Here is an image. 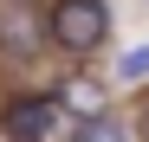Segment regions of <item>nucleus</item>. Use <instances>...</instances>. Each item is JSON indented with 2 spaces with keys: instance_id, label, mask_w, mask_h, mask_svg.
<instances>
[{
  "instance_id": "39448f33",
  "label": "nucleus",
  "mask_w": 149,
  "mask_h": 142,
  "mask_svg": "<svg viewBox=\"0 0 149 142\" xmlns=\"http://www.w3.org/2000/svg\"><path fill=\"white\" fill-rule=\"evenodd\" d=\"M58 97H65L71 110H78V116H91V110H104V90H97L91 78H78V84H65V90H58Z\"/></svg>"
},
{
  "instance_id": "7ed1b4c3",
  "label": "nucleus",
  "mask_w": 149,
  "mask_h": 142,
  "mask_svg": "<svg viewBox=\"0 0 149 142\" xmlns=\"http://www.w3.org/2000/svg\"><path fill=\"white\" fill-rule=\"evenodd\" d=\"M0 39H7V52H19V58H26V52H39L45 19H39L33 7H13V13H7V26H0Z\"/></svg>"
},
{
  "instance_id": "f257e3e1",
  "label": "nucleus",
  "mask_w": 149,
  "mask_h": 142,
  "mask_svg": "<svg viewBox=\"0 0 149 142\" xmlns=\"http://www.w3.org/2000/svg\"><path fill=\"white\" fill-rule=\"evenodd\" d=\"M110 39V7L104 0H52L45 7V45H58L71 58H91Z\"/></svg>"
},
{
  "instance_id": "423d86ee",
  "label": "nucleus",
  "mask_w": 149,
  "mask_h": 142,
  "mask_svg": "<svg viewBox=\"0 0 149 142\" xmlns=\"http://www.w3.org/2000/svg\"><path fill=\"white\" fill-rule=\"evenodd\" d=\"M117 78H123V84H136V78H149V45H143V52H130V58L117 65Z\"/></svg>"
},
{
  "instance_id": "f03ea898",
  "label": "nucleus",
  "mask_w": 149,
  "mask_h": 142,
  "mask_svg": "<svg viewBox=\"0 0 149 142\" xmlns=\"http://www.w3.org/2000/svg\"><path fill=\"white\" fill-rule=\"evenodd\" d=\"M58 97L52 90H26V97H13L7 103V116H0V129H7V142H45L58 129Z\"/></svg>"
},
{
  "instance_id": "20e7f679",
  "label": "nucleus",
  "mask_w": 149,
  "mask_h": 142,
  "mask_svg": "<svg viewBox=\"0 0 149 142\" xmlns=\"http://www.w3.org/2000/svg\"><path fill=\"white\" fill-rule=\"evenodd\" d=\"M71 142H136V129L123 123V116H110V110H91V116H78Z\"/></svg>"
}]
</instances>
